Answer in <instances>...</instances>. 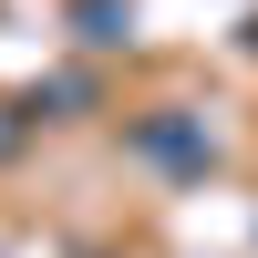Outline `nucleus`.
<instances>
[{"mask_svg": "<svg viewBox=\"0 0 258 258\" xmlns=\"http://www.w3.org/2000/svg\"><path fill=\"white\" fill-rule=\"evenodd\" d=\"M145 155H165V165H197L207 145H197V124H145Z\"/></svg>", "mask_w": 258, "mask_h": 258, "instance_id": "1", "label": "nucleus"}, {"mask_svg": "<svg viewBox=\"0 0 258 258\" xmlns=\"http://www.w3.org/2000/svg\"><path fill=\"white\" fill-rule=\"evenodd\" d=\"M83 41H124V11H114V0H83Z\"/></svg>", "mask_w": 258, "mask_h": 258, "instance_id": "2", "label": "nucleus"}, {"mask_svg": "<svg viewBox=\"0 0 258 258\" xmlns=\"http://www.w3.org/2000/svg\"><path fill=\"white\" fill-rule=\"evenodd\" d=\"M11 145H21V124H0V155H11Z\"/></svg>", "mask_w": 258, "mask_h": 258, "instance_id": "3", "label": "nucleus"}]
</instances>
